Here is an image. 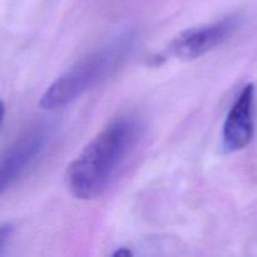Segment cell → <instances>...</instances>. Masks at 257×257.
Segmentation results:
<instances>
[{
  "label": "cell",
  "mask_w": 257,
  "mask_h": 257,
  "mask_svg": "<svg viewBox=\"0 0 257 257\" xmlns=\"http://www.w3.org/2000/svg\"><path fill=\"white\" fill-rule=\"evenodd\" d=\"M13 232V227L10 225H4L0 227V247L4 245L8 241V238L10 237Z\"/></svg>",
  "instance_id": "obj_6"
},
{
  "label": "cell",
  "mask_w": 257,
  "mask_h": 257,
  "mask_svg": "<svg viewBox=\"0 0 257 257\" xmlns=\"http://www.w3.org/2000/svg\"><path fill=\"white\" fill-rule=\"evenodd\" d=\"M140 120L124 115L105 125L69 165V190L79 200L100 197L115 181L142 137Z\"/></svg>",
  "instance_id": "obj_1"
},
{
  "label": "cell",
  "mask_w": 257,
  "mask_h": 257,
  "mask_svg": "<svg viewBox=\"0 0 257 257\" xmlns=\"http://www.w3.org/2000/svg\"><path fill=\"white\" fill-rule=\"evenodd\" d=\"M238 27L236 17H227L212 24L191 28L171 42L168 50L181 60H193L225 43Z\"/></svg>",
  "instance_id": "obj_4"
},
{
  "label": "cell",
  "mask_w": 257,
  "mask_h": 257,
  "mask_svg": "<svg viewBox=\"0 0 257 257\" xmlns=\"http://www.w3.org/2000/svg\"><path fill=\"white\" fill-rule=\"evenodd\" d=\"M136 42L137 37L132 30L110 38L57 78L42 95L40 107L47 110L65 107L112 77L130 59Z\"/></svg>",
  "instance_id": "obj_2"
},
{
  "label": "cell",
  "mask_w": 257,
  "mask_h": 257,
  "mask_svg": "<svg viewBox=\"0 0 257 257\" xmlns=\"http://www.w3.org/2000/svg\"><path fill=\"white\" fill-rule=\"evenodd\" d=\"M255 85L243 87L228 112L222 130V147L226 153L237 152L251 143L253 137Z\"/></svg>",
  "instance_id": "obj_5"
},
{
  "label": "cell",
  "mask_w": 257,
  "mask_h": 257,
  "mask_svg": "<svg viewBox=\"0 0 257 257\" xmlns=\"http://www.w3.org/2000/svg\"><path fill=\"white\" fill-rule=\"evenodd\" d=\"M52 138V128L39 124L23 133L0 158V196L7 192L18 178L45 151Z\"/></svg>",
  "instance_id": "obj_3"
},
{
  "label": "cell",
  "mask_w": 257,
  "mask_h": 257,
  "mask_svg": "<svg viewBox=\"0 0 257 257\" xmlns=\"http://www.w3.org/2000/svg\"><path fill=\"white\" fill-rule=\"evenodd\" d=\"M4 110H5V108H4V103H3L2 100H0V123H2L3 117H4Z\"/></svg>",
  "instance_id": "obj_8"
},
{
  "label": "cell",
  "mask_w": 257,
  "mask_h": 257,
  "mask_svg": "<svg viewBox=\"0 0 257 257\" xmlns=\"http://www.w3.org/2000/svg\"><path fill=\"white\" fill-rule=\"evenodd\" d=\"M130 255H132V253H131L128 250H120L114 253V256H130Z\"/></svg>",
  "instance_id": "obj_7"
}]
</instances>
